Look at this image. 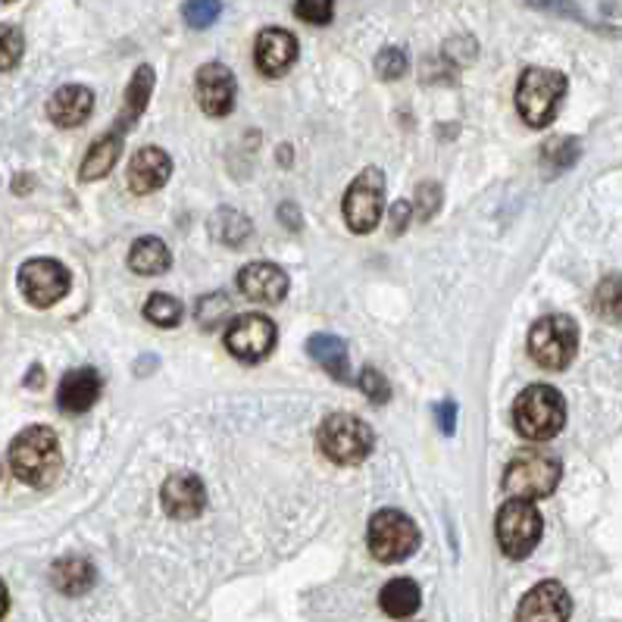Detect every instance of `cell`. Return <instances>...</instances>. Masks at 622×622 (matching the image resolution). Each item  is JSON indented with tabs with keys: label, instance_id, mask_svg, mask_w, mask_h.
I'll return each mask as SVG.
<instances>
[{
	"label": "cell",
	"instance_id": "f1b7e54d",
	"mask_svg": "<svg viewBox=\"0 0 622 622\" xmlns=\"http://www.w3.org/2000/svg\"><path fill=\"white\" fill-rule=\"evenodd\" d=\"M145 319L160 329H176L182 323V304L172 294H150L145 304Z\"/></svg>",
	"mask_w": 622,
	"mask_h": 622
},
{
	"label": "cell",
	"instance_id": "8fae6325",
	"mask_svg": "<svg viewBox=\"0 0 622 622\" xmlns=\"http://www.w3.org/2000/svg\"><path fill=\"white\" fill-rule=\"evenodd\" d=\"M69 285H72V275L57 260L38 257V260L22 263L20 289L32 307H42V310L54 307L57 301L69 294Z\"/></svg>",
	"mask_w": 622,
	"mask_h": 622
},
{
	"label": "cell",
	"instance_id": "7402d4cb",
	"mask_svg": "<svg viewBox=\"0 0 622 622\" xmlns=\"http://www.w3.org/2000/svg\"><path fill=\"white\" fill-rule=\"evenodd\" d=\"M307 353L326 370V373L338 378V382H351V360H348V344L338 335H313L307 341Z\"/></svg>",
	"mask_w": 622,
	"mask_h": 622
},
{
	"label": "cell",
	"instance_id": "9c48e42d",
	"mask_svg": "<svg viewBox=\"0 0 622 622\" xmlns=\"http://www.w3.org/2000/svg\"><path fill=\"white\" fill-rule=\"evenodd\" d=\"M341 207H344V223L351 231L370 235L385 213V176H382V169H363L351 182V188L344 191Z\"/></svg>",
	"mask_w": 622,
	"mask_h": 622
},
{
	"label": "cell",
	"instance_id": "e575fe53",
	"mask_svg": "<svg viewBox=\"0 0 622 622\" xmlns=\"http://www.w3.org/2000/svg\"><path fill=\"white\" fill-rule=\"evenodd\" d=\"M436 422L441 436H454L456 429V404L454 400H438L436 404Z\"/></svg>",
	"mask_w": 622,
	"mask_h": 622
},
{
	"label": "cell",
	"instance_id": "277c9868",
	"mask_svg": "<svg viewBox=\"0 0 622 622\" xmlns=\"http://www.w3.org/2000/svg\"><path fill=\"white\" fill-rule=\"evenodd\" d=\"M319 451L338 466H357L373 454L375 432L366 419L353 414H332L316 432Z\"/></svg>",
	"mask_w": 622,
	"mask_h": 622
},
{
	"label": "cell",
	"instance_id": "52a82bcc",
	"mask_svg": "<svg viewBox=\"0 0 622 622\" xmlns=\"http://www.w3.org/2000/svg\"><path fill=\"white\" fill-rule=\"evenodd\" d=\"M495 532H498L500 551L510 561H522V557H529L539 547L541 532H544V519H541L539 507L532 500L510 498L498 510Z\"/></svg>",
	"mask_w": 622,
	"mask_h": 622
},
{
	"label": "cell",
	"instance_id": "74e56055",
	"mask_svg": "<svg viewBox=\"0 0 622 622\" xmlns=\"http://www.w3.org/2000/svg\"><path fill=\"white\" fill-rule=\"evenodd\" d=\"M7 610H10V591H7V585L0 581V620L7 617Z\"/></svg>",
	"mask_w": 622,
	"mask_h": 622
},
{
	"label": "cell",
	"instance_id": "4dcf8cb0",
	"mask_svg": "<svg viewBox=\"0 0 622 622\" xmlns=\"http://www.w3.org/2000/svg\"><path fill=\"white\" fill-rule=\"evenodd\" d=\"M182 16L191 29H210L223 16V0H185Z\"/></svg>",
	"mask_w": 622,
	"mask_h": 622
},
{
	"label": "cell",
	"instance_id": "8992f818",
	"mask_svg": "<svg viewBox=\"0 0 622 622\" xmlns=\"http://www.w3.org/2000/svg\"><path fill=\"white\" fill-rule=\"evenodd\" d=\"M563 466L561 460L547 451H519L507 473H504V488L519 500H539L557 491Z\"/></svg>",
	"mask_w": 622,
	"mask_h": 622
},
{
	"label": "cell",
	"instance_id": "5bb4252c",
	"mask_svg": "<svg viewBox=\"0 0 622 622\" xmlns=\"http://www.w3.org/2000/svg\"><path fill=\"white\" fill-rule=\"evenodd\" d=\"M253 60L257 69L267 79H279L285 76L294 60H297V38L291 35L289 29H263L257 35V47H253Z\"/></svg>",
	"mask_w": 622,
	"mask_h": 622
},
{
	"label": "cell",
	"instance_id": "ffe728a7",
	"mask_svg": "<svg viewBox=\"0 0 622 622\" xmlns=\"http://www.w3.org/2000/svg\"><path fill=\"white\" fill-rule=\"evenodd\" d=\"M154 82H157L154 66L142 63V66L135 69V76H132L128 88H125L123 113H120V120L113 123V132H116V135H123L125 138V132L142 120V113L147 110V101H150V94H154Z\"/></svg>",
	"mask_w": 622,
	"mask_h": 622
},
{
	"label": "cell",
	"instance_id": "ac0fdd59",
	"mask_svg": "<svg viewBox=\"0 0 622 622\" xmlns=\"http://www.w3.org/2000/svg\"><path fill=\"white\" fill-rule=\"evenodd\" d=\"M238 289L253 304H279L289 294V275L272 263H250L238 272Z\"/></svg>",
	"mask_w": 622,
	"mask_h": 622
},
{
	"label": "cell",
	"instance_id": "d590c367",
	"mask_svg": "<svg viewBox=\"0 0 622 622\" xmlns=\"http://www.w3.org/2000/svg\"><path fill=\"white\" fill-rule=\"evenodd\" d=\"M410 216H414V204L410 201H397L395 207H392V231L400 235L407 223H410Z\"/></svg>",
	"mask_w": 622,
	"mask_h": 622
},
{
	"label": "cell",
	"instance_id": "8d00e7d4",
	"mask_svg": "<svg viewBox=\"0 0 622 622\" xmlns=\"http://www.w3.org/2000/svg\"><path fill=\"white\" fill-rule=\"evenodd\" d=\"M279 216L289 223V228H301V213H297V207L294 204H285V207L279 210Z\"/></svg>",
	"mask_w": 622,
	"mask_h": 622
},
{
	"label": "cell",
	"instance_id": "30bf717a",
	"mask_svg": "<svg viewBox=\"0 0 622 622\" xmlns=\"http://www.w3.org/2000/svg\"><path fill=\"white\" fill-rule=\"evenodd\" d=\"M275 323L263 313H241L231 319L226 332V348L235 360L241 363H260L267 360L275 348Z\"/></svg>",
	"mask_w": 622,
	"mask_h": 622
},
{
	"label": "cell",
	"instance_id": "5b68a950",
	"mask_svg": "<svg viewBox=\"0 0 622 622\" xmlns=\"http://www.w3.org/2000/svg\"><path fill=\"white\" fill-rule=\"evenodd\" d=\"M529 353L541 370H566L579 353V326L573 316H541L529 329Z\"/></svg>",
	"mask_w": 622,
	"mask_h": 622
},
{
	"label": "cell",
	"instance_id": "1f68e13d",
	"mask_svg": "<svg viewBox=\"0 0 622 622\" xmlns=\"http://www.w3.org/2000/svg\"><path fill=\"white\" fill-rule=\"evenodd\" d=\"M357 385H360V392L370 397L373 404H388L392 400V385H388V378L378 373L375 366H363Z\"/></svg>",
	"mask_w": 622,
	"mask_h": 622
},
{
	"label": "cell",
	"instance_id": "3957f363",
	"mask_svg": "<svg viewBox=\"0 0 622 622\" xmlns=\"http://www.w3.org/2000/svg\"><path fill=\"white\" fill-rule=\"evenodd\" d=\"M513 426L529 441H551L566 426V400L554 385H529L513 404Z\"/></svg>",
	"mask_w": 622,
	"mask_h": 622
},
{
	"label": "cell",
	"instance_id": "6da1fadb",
	"mask_svg": "<svg viewBox=\"0 0 622 622\" xmlns=\"http://www.w3.org/2000/svg\"><path fill=\"white\" fill-rule=\"evenodd\" d=\"M60 466V441L47 426H29L25 432L13 438V444H10V470L20 482L32 485V488H44V485H50L57 478Z\"/></svg>",
	"mask_w": 622,
	"mask_h": 622
},
{
	"label": "cell",
	"instance_id": "836d02e7",
	"mask_svg": "<svg viewBox=\"0 0 622 622\" xmlns=\"http://www.w3.org/2000/svg\"><path fill=\"white\" fill-rule=\"evenodd\" d=\"M375 69H378V76H382L385 82H397V79H404V72H407V54H404L400 47H385V50L375 57Z\"/></svg>",
	"mask_w": 622,
	"mask_h": 622
},
{
	"label": "cell",
	"instance_id": "7c38bea8",
	"mask_svg": "<svg viewBox=\"0 0 622 622\" xmlns=\"http://www.w3.org/2000/svg\"><path fill=\"white\" fill-rule=\"evenodd\" d=\"M194 94H197V104L207 116L223 120L235 110V94H238L235 72L226 63H204L194 76Z\"/></svg>",
	"mask_w": 622,
	"mask_h": 622
},
{
	"label": "cell",
	"instance_id": "484cf974",
	"mask_svg": "<svg viewBox=\"0 0 622 622\" xmlns=\"http://www.w3.org/2000/svg\"><path fill=\"white\" fill-rule=\"evenodd\" d=\"M595 313L607 323H622V275H607L601 285L595 289Z\"/></svg>",
	"mask_w": 622,
	"mask_h": 622
},
{
	"label": "cell",
	"instance_id": "4fadbf2b",
	"mask_svg": "<svg viewBox=\"0 0 622 622\" xmlns=\"http://www.w3.org/2000/svg\"><path fill=\"white\" fill-rule=\"evenodd\" d=\"M573 598L561 581H539L517 607V622H566Z\"/></svg>",
	"mask_w": 622,
	"mask_h": 622
},
{
	"label": "cell",
	"instance_id": "cb8c5ba5",
	"mask_svg": "<svg viewBox=\"0 0 622 622\" xmlns=\"http://www.w3.org/2000/svg\"><path fill=\"white\" fill-rule=\"evenodd\" d=\"M378 603H382V610H385L392 620H407V617H414L416 610H419L422 591H419V585H416L414 579H392L382 588Z\"/></svg>",
	"mask_w": 622,
	"mask_h": 622
},
{
	"label": "cell",
	"instance_id": "83f0119b",
	"mask_svg": "<svg viewBox=\"0 0 622 622\" xmlns=\"http://www.w3.org/2000/svg\"><path fill=\"white\" fill-rule=\"evenodd\" d=\"M576 160H579V142L576 138H554V142L541 147V167L554 172V176L566 172Z\"/></svg>",
	"mask_w": 622,
	"mask_h": 622
},
{
	"label": "cell",
	"instance_id": "2e32d148",
	"mask_svg": "<svg viewBox=\"0 0 622 622\" xmlns=\"http://www.w3.org/2000/svg\"><path fill=\"white\" fill-rule=\"evenodd\" d=\"M160 500H163V510L172 519H197L204 513L207 491H204V482L194 473H179V476L167 478Z\"/></svg>",
	"mask_w": 622,
	"mask_h": 622
},
{
	"label": "cell",
	"instance_id": "44dd1931",
	"mask_svg": "<svg viewBox=\"0 0 622 622\" xmlns=\"http://www.w3.org/2000/svg\"><path fill=\"white\" fill-rule=\"evenodd\" d=\"M94 579H98V573H94L91 561L76 557V554L60 557V561L50 566V581H54V588H57L60 595H66V598H79L84 591H91Z\"/></svg>",
	"mask_w": 622,
	"mask_h": 622
},
{
	"label": "cell",
	"instance_id": "d6a6232c",
	"mask_svg": "<svg viewBox=\"0 0 622 622\" xmlns=\"http://www.w3.org/2000/svg\"><path fill=\"white\" fill-rule=\"evenodd\" d=\"M294 16L310 25H329L335 16V0H297Z\"/></svg>",
	"mask_w": 622,
	"mask_h": 622
},
{
	"label": "cell",
	"instance_id": "9a60e30c",
	"mask_svg": "<svg viewBox=\"0 0 622 622\" xmlns=\"http://www.w3.org/2000/svg\"><path fill=\"white\" fill-rule=\"evenodd\" d=\"M172 176V160L163 147H142L128 163V191L132 194H154L167 185Z\"/></svg>",
	"mask_w": 622,
	"mask_h": 622
},
{
	"label": "cell",
	"instance_id": "d6986e66",
	"mask_svg": "<svg viewBox=\"0 0 622 622\" xmlns=\"http://www.w3.org/2000/svg\"><path fill=\"white\" fill-rule=\"evenodd\" d=\"M91 110H94V94L84 84H63L47 101V116L60 128H76V125L88 123Z\"/></svg>",
	"mask_w": 622,
	"mask_h": 622
},
{
	"label": "cell",
	"instance_id": "4316f807",
	"mask_svg": "<svg viewBox=\"0 0 622 622\" xmlns=\"http://www.w3.org/2000/svg\"><path fill=\"white\" fill-rule=\"evenodd\" d=\"M213 235H216V241H223L228 248H238V245L248 241L250 223L238 210H219L213 216Z\"/></svg>",
	"mask_w": 622,
	"mask_h": 622
},
{
	"label": "cell",
	"instance_id": "7a4b0ae2",
	"mask_svg": "<svg viewBox=\"0 0 622 622\" xmlns=\"http://www.w3.org/2000/svg\"><path fill=\"white\" fill-rule=\"evenodd\" d=\"M566 76L557 69L529 66L517 82V110L522 123L532 128H544L557 120L563 98H566Z\"/></svg>",
	"mask_w": 622,
	"mask_h": 622
},
{
	"label": "cell",
	"instance_id": "f35d334b",
	"mask_svg": "<svg viewBox=\"0 0 622 622\" xmlns=\"http://www.w3.org/2000/svg\"><path fill=\"white\" fill-rule=\"evenodd\" d=\"M7 3H13V0H7Z\"/></svg>",
	"mask_w": 622,
	"mask_h": 622
},
{
	"label": "cell",
	"instance_id": "d4e9b609",
	"mask_svg": "<svg viewBox=\"0 0 622 622\" xmlns=\"http://www.w3.org/2000/svg\"><path fill=\"white\" fill-rule=\"evenodd\" d=\"M128 267L138 275H160L172 267V253L160 238L147 235V238H138L128 250Z\"/></svg>",
	"mask_w": 622,
	"mask_h": 622
},
{
	"label": "cell",
	"instance_id": "ba28073f",
	"mask_svg": "<svg viewBox=\"0 0 622 622\" xmlns=\"http://www.w3.org/2000/svg\"><path fill=\"white\" fill-rule=\"evenodd\" d=\"M366 544L370 554L378 563H400L407 557H414L419 547V529L407 513L400 510H378L370 519V532H366Z\"/></svg>",
	"mask_w": 622,
	"mask_h": 622
},
{
	"label": "cell",
	"instance_id": "f546056e",
	"mask_svg": "<svg viewBox=\"0 0 622 622\" xmlns=\"http://www.w3.org/2000/svg\"><path fill=\"white\" fill-rule=\"evenodd\" d=\"M25 54V38L16 25H0V72L16 69Z\"/></svg>",
	"mask_w": 622,
	"mask_h": 622
},
{
	"label": "cell",
	"instance_id": "603a6c76",
	"mask_svg": "<svg viewBox=\"0 0 622 622\" xmlns=\"http://www.w3.org/2000/svg\"><path fill=\"white\" fill-rule=\"evenodd\" d=\"M120 154H123V135L110 132V135L98 138L94 145L88 147V154H84V163H82V169H79V176H82L84 182L104 179L106 172L116 167Z\"/></svg>",
	"mask_w": 622,
	"mask_h": 622
},
{
	"label": "cell",
	"instance_id": "e0dca14e",
	"mask_svg": "<svg viewBox=\"0 0 622 622\" xmlns=\"http://www.w3.org/2000/svg\"><path fill=\"white\" fill-rule=\"evenodd\" d=\"M101 392H104V378L98 370H91V366L69 370L57 388V404L63 414H84L98 404Z\"/></svg>",
	"mask_w": 622,
	"mask_h": 622
}]
</instances>
